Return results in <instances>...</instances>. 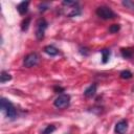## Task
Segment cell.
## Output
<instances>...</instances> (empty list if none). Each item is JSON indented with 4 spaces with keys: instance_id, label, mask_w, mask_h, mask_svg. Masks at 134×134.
I'll use <instances>...</instances> for the list:
<instances>
[{
    "instance_id": "cell-21",
    "label": "cell",
    "mask_w": 134,
    "mask_h": 134,
    "mask_svg": "<svg viewBox=\"0 0 134 134\" xmlns=\"http://www.w3.org/2000/svg\"><path fill=\"white\" fill-rule=\"evenodd\" d=\"M54 90H55V91H63L64 89H63V88H60V87H59V88H58V87H55V88H54Z\"/></svg>"
},
{
    "instance_id": "cell-6",
    "label": "cell",
    "mask_w": 134,
    "mask_h": 134,
    "mask_svg": "<svg viewBox=\"0 0 134 134\" xmlns=\"http://www.w3.org/2000/svg\"><path fill=\"white\" fill-rule=\"evenodd\" d=\"M39 63V55L35 52L32 53H28L24 60H23V65L26 67V68H30V67H34L36 66L37 64Z\"/></svg>"
},
{
    "instance_id": "cell-2",
    "label": "cell",
    "mask_w": 134,
    "mask_h": 134,
    "mask_svg": "<svg viewBox=\"0 0 134 134\" xmlns=\"http://www.w3.org/2000/svg\"><path fill=\"white\" fill-rule=\"evenodd\" d=\"M0 108L1 111L5 113V116L9 119H15L17 117V110L15 108V106L6 98L1 97L0 99Z\"/></svg>"
},
{
    "instance_id": "cell-7",
    "label": "cell",
    "mask_w": 134,
    "mask_h": 134,
    "mask_svg": "<svg viewBox=\"0 0 134 134\" xmlns=\"http://www.w3.org/2000/svg\"><path fill=\"white\" fill-rule=\"evenodd\" d=\"M128 130V121L126 119H121L119 120L114 128V131L116 134H125Z\"/></svg>"
},
{
    "instance_id": "cell-17",
    "label": "cell",
    "mask_w": 134,
    "mask_h": 134,
    "mask_svg": "<svg viewBox=\"0 0 134 134\" xmlns=\"http://www.w3.org/2000/svg\"><path fill=\"white\" fill-rule=\"evenodd\" d=\"M132 72L130 71V70H122L121 72H120V74H119V76L121 77V79H124V80H129V79H131L132 77Z\"/></svg>"
},
{
    "instance_id": "cell-14",
    "label": "cell",
    "mask_w": 134,
    "mask_h": 134,
    "mask_svg": "<svg viewBox=\"0 0 134 134\" xmlns=\"http://www.w3.org/2000/svg\"><path fill=\"white\" fill-rule=\"evenodd\" d=\"M30 17H27V18H25L23 21H22V23H21V30L22 31H25V30H27L28 29V26H29V23H30Z\"/></svg>"
},
{
    "instance_id": "cell-11",
    "label": "cell",
    "mask_w": 134,
    "mask_h": 134,
    "mask_svg": "<svg viewBox=\"0 0 134 134\" xmlns=\"http://www.w3.org/2000/svg\"><path fill=\"white\" fill-rule=\"evenodd\" d=\"M96 89H97L96 84H92V85H90L89 87H87V88L85 89V91H84V95H85L86 97H92V96L95 94Z\"/></svg>"
},
{
    "instance_id": "cell-16",
    "label": "cell",
    "mask_w": 134,
    "mask_h": 134,
    "mask_svg": "<svg viewBox=\"0 0 134 134\" xmlns=\"http://www.w3.org/2000/svg\"><path fill=\"white\" fill-rule=\"evenodd\" d=\"M49 7H50V4H49L48 2H42V3H40V4L38 5V9H39L40 13H44V12L47 10Z\"/></svg>"
},
{
    "instance_id": "cell-4",
    "label": "cell",
    "mask_w": 134,
    "mask_h": 134,
    "mask_svg": "<svg viewBox=\"0 0 134 134\" xmlns=\"http://www.w3.org/2000/svg\"><path fill=\"white\" fill-rule=\"evenodd\" d=\"M48 27V23L44 18H40L36 23V38L38 40H43L45 36V30Z\"/></svg>"
},
{
    "instance_id": "cell-19",
    "label": "cell",
    "mask_w": 134,
    "mask_h": 134,
    "mask_svg": "<svg viewBox=\"0 0 134 134\" xmlns=\"http://www.w3.org/2000/svg\"><path fill=\"white\" fill-rule=\"evenodd\" d=\"M121 3H122V5H125V6H127V7H129V8H131V9L134 10V2H133V1H128V0H126V1H122Z\"/></svg>"
},
{
    "instance_id": "cell-10",
    "label": "cell",
    "mask_w": 134,
    "mask_h": 134,
    "mask_svg": "<svg viewBox=\"0 0 134 134\" xmlns=\"http://www.w3.org/2000/svg\"><path fill=\"white\" fill-rule=\"evenodd\" d=\"M121 57L125 59H131L134 55V48L133 47H127V48H121L120 49Z\"/></svg>"
},
{
    "instance_id": "cell-3",
    "label": "cell",
    "mask_w": 134,
    "mask_h": 134,
    "mask_svg": "<svg viewBox=\"0 0 134 134\" xmlns=\"http://www.w3.org/2000/svg\"><path fill=\"white\" fill-rule=\"evenodd\" d=\"M95 14L97 15V17H99L103 20H110V19H114L117 17L116 14L110 7L105 6V5L98 6L95 10Z\"/></svg>"
},
{
    "instance_id": "cell-8",
    "label": "cell",
    "mask_w": 134,
    "mask_h": 134,
    "mask_svg": "<svg viewBox=\"0 0 134 134\" xmlns=\"http://www.w3.org/2000/svg\"><path fill=\"white\" fill-rule=\"evenodd\" d=\"M28 6H29V1H22L17 5V10L20 15H25L28 12Z\"/></svg>"
},
{
    "instance_id": "cell-12",
    "label": "cell",
    "mask_w": 134,
    "mask_h": 134,
    "mask_svg": "<svg viewBox=\"0 0 134 134\" xmlns=\"http://www.w3.org/2000/svg\"><path fill=\"white\" fill-rule=\"evenodd\" d=\"M100 53H102V63H103V64L108 63V61H109V59H110V55H111L110 49H107V48L100 49Z\"/></svg>"
},
{
    "instance_id": "cell-18",
    "label": "cell",
    "mask_w": 134,
    "mask_h": 134,
    "mask_svg": "<svg viewBox=\"0 0 134 134\" xmlns=\"http://www.w3.org/2000/svg\"><path fill=\"white\" fill-rule=\"evenodd\" d=\"M119 29H120V25L119 24H112L109 27V32L110 34H115V32L119 31Z\"/></svg>"
},
{
    "instance_id": "cell-20",
    "label": "cell",
    "mask_w": 134,
    "mask_h": 134,
    "mask_svg": "<svg viewBox=\"0 0 134 134\" xmlns=\"http://www.w3.org/2000/svg\"><path fill=\"white\" fill-rule=\"evenodd\" d=\"M86 50H88V49H86V48H80V52L83 55H88L89 54V51H86Z\"/></svg>"
},
{
    "instance_id": "cell-5",
    "label": "cell",
    "mask_w": 134,
    "mask_h": 134,
    "mask_svg": "<svg viewBox=\"0 0 134 134\" xmlns=\"http://www.w3.org/2000/svg\"><path fill=\"white\" fill-rule=\"evenodd\" d=\"M70 104V95L67 93H61L53 102V105L58 109H64Z\"/></svg>"
},
{
    "instance_id": "cell-1",
    "label": "cell",
    "mask_w": 134,
    "mask_h": 134,
    "mask_svg": "<svg viewBox=\"0 0 134 134\" xmlns=\"http://www.w3.org/2000/svg\"><path fill=\"white\" fill-rule=\"evenodd\" d=\"M62 5L65 6V16L68 18H73L76 16H80L82 14V9L79 6L77 1H63Z\"/></svg>"
},
{
    "instance_id": "cell-15",
    "label": "cell",
    "mask_w": 134,
    "mask_h": 134,
    "mask_svg": "<svg viewBox=\"0 0 134 134\" xmlns=\"http://www.w3.org/2000/svg\"><path fill=\"white\" fill-rule=\"evenodd\" d=\"M55 126L54 125H48V126H46V128L42 131V133L41 134H52L54 131H55Z\"/></svg>"
},
{
    "instance_id": "cell-9",
    "label": "cell",
    "mask_w": 134,
    "mask_h": 134,
    "mask_svg": "<svg viewBox=\"0 0 134 134\" xmlns=\"http://www.w3.org/2000/svg\"><path fill=\"white\" fill-rule=\"evenodd\" d=\"M44 52L47 53L50 57H54V55H58L60 53L59 49L55 48L53 45H47V46H45L44 47Z\"/></svg>"
},
{
    "instance_id": "cell-13",
    "label": "cell",
    "mask_w": 134,
    "mask_h": 134,
    "mask_svg": "<svg viewBox=\"0 0 134 134\" xmlns=\"http://www.w3.org/2000/svg\"><path fill=\"white\" fill-rule=\"evenodd\" d=\"M10 80H12V75L7 71L2 70L1 71V74H0V82H1V84H4L6 82H9Z\"/></svg>"
}]
</instances>
